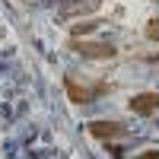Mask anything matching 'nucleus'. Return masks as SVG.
Returning a JSON list of instances; mask_svg holds the SVG:
<instances>
[{"instance_id": "2", "label": "nucleus", "mask_w": 159, "mask_h": 159, "mask_svg": "<svg viewBox=\"0 0 159 159\" xmlns=\"http://www.w3.org/2000/svg\"><path fill=\"white\" fill-rule=\"evenodd\" d=\"M86 130H89V137H96V140H124L127 137V127L121 124V121H105V118H99V121H89L86 124Z\"/></svg>"}, {"instance_id": "8", "label": "nucleus", "mask_w": 159, "mask_h": 159, "mask_svg": "<svg viewBox=\"0 0 159 159\" xmlns=\"http://www.w3.org/2000/svg\"><path fill=\"white\" fill-rule=\"evenodd\" d=\"M137 159H159V150H147V153H140Z\"/></svg>"}, {"instance_id": "3", "label": "nucleus", "mask_w": 159, "mask_h": 159, "mask_svg": "<svg viewBox=\"0 0 159 159\" xmlns=\"http://www.w3.org/2000/svg\"><path fill=\"white\" fill-rule=\"evenodd\" d=\"M127 108L134 111V115H140V118L156 115L159 111V92H137V96L127 102Z\"/></svg>"}, {"instance_id": "6", "label": "nucleus", "mask_w": 159, "mask_h": 159, "mask_svg": "<svg viewBox=\"0 0 159 159\" xmlns=\"http://www.w3.org/2000/svg\"><path fill=\"white\" fill-rule=\"evenodd\" d=\"M96 29H99V19H96V22H80V25H70V35H73V38H80V35L96 32Z\"/></svg>"}, {"instance_id": "7", "label": "nucleus", "mask_w": 159, "mask_h": 159, "mask_svg": "<svg viewBox=\"0 0 159 159\" xmlns=\"http://www.w3.org/2000/svg\"><path fill=\"white\" fill-rule=\"evenodd\" d=\"M143 35H147L150 42H159V16H153V19L147 22V29H143Z\"/></svg>"}, {"instance_id": "5", "label": "nucleus", "mask_w": 159, "mask_h": 159, "mask_svg": "<svg viewBox=\"0 0 159 159\" xmlns=\"http://www.w3.org/2000/svg\"><path fill=\"white\" fill-rule=\"evenodd\" d=\"M102 0H76V3H64L61 7V16H73L76 10H99Z\"/></svg>"}, {"instance_id": "1", "label": "nucleus", "mask_w": 159, "mask_h": 159, "mask_svg": "<svg viewBox=\"0 0 159 159\" xmlns=\"http://www.w3.org/2000/svg\"><path fill=\"white\" fill-rule=\"evenodd\" d=\"M67 48L73 51V54H80V57H89V61H115L118 57V48L111 42H83V38L70 35Z\"/></svg>"}, {"instance_id": "4", "label": "nucleus", "mask_w": 159, "mask_h": 159, "mask_svg": "<svg viewBox=\"0 0 159 159\" xmlns=\"http://www.w3.org/2000/svg\"><path fill=\"white\" fill-rule=\"evenodd\" d=\"M64 92H67V99H70L73 105H86V102L92 99V89H89V86H80L73 76H64Z\"/></svg>"}]
</instances>
